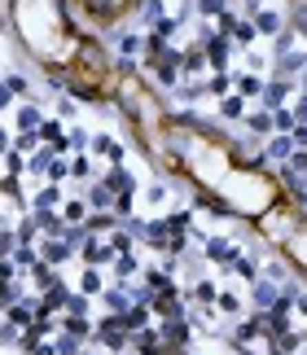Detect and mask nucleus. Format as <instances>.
Masks as SVG:
<instances>
[{
    "mask_svg": "<svg viewBox=\"0 0 307 355\" xmlns=\"http://www.w3.org/2000/svg\"><path fill=\"white\" fill-rule=\"evenodd\" d=\"M303 97H307V79H303Z\"/></svg>",
    "mask_w": 307,
    "mask_h": 355,
    "instance_id": "50",
    "label": "nucleus"
},
{
    "mask_svg": "<svg viewBox=\"0 0 307 355\" xmlns=\"http://www.w3.org/2000/svg\"><path fill=\"white\" fill-rule=\"evenodd\" d=\"M193 206L211 211V215H224V219H229V215H237V211H233L229 202H224V197H215V193H198V197H193Z\"/></svg>",
    "mask_w": 307,
    "mask_h": 355,
    "instance_id": "18",
    "label": "nucleus"
},
{
    "mask_svg": "<svg viewBox=\"0 0 307 355\" xmlns=\"http://www.w3.org/2000/svg\"><path fill=\"white\" fill-rule=\"evenodd\" d=\"M105 290H110V286L101 281V272H97V268H88L84 277H79V294H105Z\"/></svg>",
    "mask_w": 307,
    "mask_h": 355,
    "instance_id": "27",
    "label": "nucleus"
},
{
    "mask_svg": "<svg viewBox=\"0 0 307 355\" xmlns=\"http://www.w3.org/2000/svg\"><path fill=\"white\" fill-rule=\"evenodd\" d=\"M101 303H105V307H110V312H114V316H123V312H127V307H132V290H127V286H123V281H114V286H110V290H105V294H101Z\"/></svg>",
    "mask_w": 307,
    "mask_h": 355,
    "instance_id": "9",
    "label": "nucleus"
},
{
    "mask_svg": "<svg viewBox=\"0 0 307 355\" xmlns=\"http://www.w3.org/2000/svg\"><path fill=\"white\" fill-rule=\"evenodd\" d=\"M233 79H237V92H242V97H264V88H268L255 70H251V75H233Z\"/></svg>",
    "mask_w": 307,
    "mask_h": 355,
    "instance_id": "25",
    "label": "nucleus"
},
{
    "mask_svg": "<svg viewBox=\"0 0 307 355\" xmlns=\"http://www.w3.org/2000/svg\"><path fill=\"white\" fill-rule=\"evenodd\" d=\"M149 312L154 307H140V303H132L123 312V325H127V334H136V329H149Z\"/></svg>",
    "mask_w": 307,
    "mask_h": 355,
    "instance_id": "19",
    "label": "nucleus"
},
{
    "mask_svg": "<svg viewBox=\"0 0 307 355\" xmlns=\"http://www.w3.org/2000/svg\"><path fill=\"white\" fill-rule=\"evenodd\" d=\"M79 355H88V351H79Z\"/></svg>",
    "mask_w": 307,
    "mask_h": 355,
    "instance_id": "51",
    "label": "nucleus"
},
{
    "mask_svg": "<svg viewBox=\"0 0 307 355\" xmlns=\"http://www.w3.org/2000/svg\"><path fill=\"white\" fill-rule=\"evenodd\" d=\"M290 88H294V79H268V88H264V105L268 110H281L290 97Z\"/></svg>",
    "mask_w": 307,
    "mask_h": 355,
    "instance_id": "11",
    "label": "nucleus"
},
{
    "mask_svg": "<svg viewBox=\"0 0 307 355\" xmlns=\"http://www.w3.org/2000/svg\"><path fill=\"white\" fill-rule=\"evenodd\" d=\"M268 158H277V162H290L294 153H299V145H294V136L290 132H277V136H268Z\"/></svg>",
    "mask_w": 307,
    "mask_h": 355,
    "instance_id": "6",
    "label": "nucleus"
},
{
    "mask_svg": "<svg viewBox=\"0 0 307 355\" xmlns=\"http://www.w3.org/2000/svg\"><path fill=\"white\" fill-rule=\"evenodd\" d=\"M5 92H9V97H22V92H31V88H27V79H22V75H9L5 79Z\"/></svg>",
    "mask_w": 307,
    "mask_h": 355,
    "instance_id": "41",
    "label": "nucleus"
},
{
    "mask_svg": "<svg viewBox=\"0 0 307 355\" xmlns=\"http://www.w3.org/2000/svg\"><path fill=\"white\" fill-rule=\"evenodd\" d=\"M255 40H259V27H255V18H242V22H237V31H233V44H237V49H251Z\"/></svg>",
    "mask_w": 307,
    "mask_h": 355,
    "instance_id": "23",
    "label": "nucleus"
},
{
    "mask_svg": "<svg viewBox=\"0 0 307 355\" xmlns=\"http://www.w3.org/2000/svg\"><path fill=\"white\" fill-rule=\"evenodd\" d=\"M198 14L202 18H224L229 14V0H198Z\"/></svg>",
    "mask_w": 307,
    "mask_h": 355,
    "instance_id": "36",
    "label": "nucleus"
},
{
    "mask_svg": "<svg viewBox=\"0 0 307 355\" xmlns=\"http://www.w3.org/2000/svg\"><path fill=\"white\" fill-rule=\"evenodd\" d=\"M18 303H22V286L14 277V281H5V307H18Z\"/></svg>",
    "mask_w": 307,
    "mask_h": 355,
    "instance_id": "40",
    "label": "nucleus"
},
{
    "mask_svg": "<svg viewBox=\"0 0 307 355\" xmlns=\"http://www.w3.org/2000/svg\"><path fill=\"white\" fill-rule=\"evenodd\" d=\"M255 27H259V35H273V40H277V35L286 31V18H281V14H273V9H264V14L255 18Z\"/></svg>",
    "mask_w": 307,
    "mask_h": 355,
    "instance_id": "21",
    "label": "nucleus"
},
{
    "mask_svg": "<svg viewBox=\"0 0 307 355\" xmlns=\"http://www.w3.org/2000/svg\"><path fill=\"white\" fill-rule=\"evenodd\" d=\"M57 114H62V118H75V114H79V105L70 101V97H62V105H57Z\"/></svg>",
    "mask_w": 307,
    "mask_h": 355,
    "instance_id": "45",
    "label": "nucleus"
},
{
    "mask_svg": "<svg viewBox=\"0 0 307 355\" xmlns=\"http://www.w3.org/2000/svg\"><path fill=\"white\" fill-rule=\"evenodd\" d=\"M294 145H299V149H307V123H299V127H294Z\"/></svg>",
    "mask_w": 307,
    "mask_h": 355,
    "instance_id": "47",
    "label": "nucleus"
},
{
    "mask_svg": "<svg viewBox=\"0 0 307 355\" xmlns=\"http://www.w3.org/2000/svg\"><path fill=\"white\" fill-rule=\"evenodd\" d=\"M193 299L202 303V307H211V303H220V290H215V281H198V286H193Z\"/></svg>",
    "mask_w": 307,
    "mask_h": 355,
    "instance_id": "33",
    "label": "nucleus"
},
{
    "mask_svg": "<svg viewBox=\"0 0 307 355\" xmlns=\"http://www.w3.org/2000/svg\"><path fill=\"white\" fill-rule=\"evenodd\" d=\"M202 70H207V49L202 44L184 49V75H202Z\"/></svg>",
    "mask_w": 307,
    "mask_h": 355,
    "instance_id": "24",
    "label": "nucleus"
},
{
    "mask_svg": "<svg viewBox=\"0 0 307 355\" xmlns=\"http://www.w3.org/2000/svg\"><path fill=\"white\" fill-rule=\"evenodd\" d=\"M145 197H149V202H162V197H167V184H149Z\"/></svg>",
    "mask_w": 307,
    "mask_h": 355,
    "instance_id": "46",
    "label": "nucleus"
},
{
    "mask_svg": "<svg viewBox=\"0 0 307 355\" xmlns=\"http://www.w3.org/2000/svg\"><path fill=\"white\" fill-rule=\"evenodd\" d=\"M70 255H75V246H66L62 241V237H44V241H40V259H44V263H66V259Z\"/></svg>",
    "mask_w": 307,
    "mask_h": 355,
    "instance_id": "5",
    "label": "nucleus"
},
{
    "mask_svg": "<svg viewBox=\"0 0 307 355\" xmlns=\"http://www.w3.org/2000/svg\"><path fill=\"white\" fill-rule=\"evenodd\" d=\"M84 202H88L92 211H114V202H119V193H114V189L105 184V180H97V184L88 189V197H84Z\"/></svg>",
    "mask_w": 307,
    "mask_h": 355,
    "instance_id": "10",
    "label": "nucleus"
},
{
    "mask_svg": "<svg viewBox=\"0 0 307 355\" xmlns=\"http://www.w3.org/2000/svg\"><path fill=\"white\" fill-rule=\"evenodd\" d=\"M31 286L40 290V294H49V290L57 286V268H53V263H44V259H40V263L31 268Z\"/></svg>",
    "mask_w": 307,
    "mask_h": 355,
    "instance_id": "15",
    "label": "nucleus"
},
{
    "mask_svg": "<svg viewBox=\"0 0 307 355\" xmlns=\"http://www.w3.org/2000/svg\"><path fill=\"white\" fill-rule=\"evenodd\" d=\"M202 255L211 259V263H224V268H229L233 259L242 255V246H233L229 237H202Z\"/></svg>",
    "mask_w": 307,
    "mask_h": 355,
    "instance_id": "3",
    "label": "nucleus"
},
{
    "mask_svg": "<svg viewBox=\"0 0 307 355\" xmlns=\"http://www.w3.org/2000/svg\"><path fill=\"white\" fill-rule=\"evenodd\" d=\"M136 272H140V259L136 255H119V259H114V277H119V281H132Z\"/></svg>",
    "mask_w": 307,
    "mask_h": 355,
    "instance_id": "26",
    "label": "nucleus"
},
{
    "mask_svg": "<svg viewBox=\"0 0 307 355\" xmlns=\"http://www.w3.org/2000/svg\"><path fill=\"white\" fill-rule=\"evenodd\" d=\"M277 62V79H294L299 70L307 66V49H294V53H281V57H273Z\"/></svg>",
    "mask_w": 307,
    "mask_h": 355,
    "instance_id": "7",
    "label": "nucleus"
},
{
    "mask_svg": "<svg viewBox=\"0 0 307 355\" xmlns=\"http://www.w3.org/2000/svg\"><path fill=\"white\" fill-rule=\"evenodd\" d=\"M202 92H211L207 79H193V84H180V88H176V97H180V101H198Z\"/></svg>",
    "mask_w": 307,
    "mask_h": 355,
    "instance_id": "35",
    "label": "nucleus"
},
{
    "mask_svg": "<svg viewBox=\"0 0 307 355\" xmlns=\"http://www.w3.org/2000/svg\"><path fill=\"white\" fill-rule=\"evenodd\" d=\"M220 312L237 316V312H242V299H237V294H220Z\"/></svg>",
    "mask_w": 307,
    "mask_h": 355,
    "instance_id": "42",
    "label": "nucleus"
},
{
    "mask_svg": "<svg viewBox=\"0 0 307 355\" xmlns=\"http://www.w3.org/2000/svg\"><path fill=\"white\" fill-rule=\"evenodd\" d=\"M114 224H119V215H110V211H97V215H88V233L97 237V233H110Z\"/></svg>",
    "mask_w": 307,
    "mask_h": 355,
    "instance_id": "32",
    "label": "nucleus"
},
{
    "mask_svg": "<svg viewBox=\"0 0 307 355\" xmlns=\"http://www.w3.org/2000/svg\"><path fill=\"white\" fill-rule=\"evenodd\" d=\"M136 18H140V22H145V27L154 31L162 18H167V9H162V0H140V5H136Z\"/></svg>",
    "mask_w": 307,
    "mask_h": 355,
    "instance_id": "16",
    "label": "nucleus"
},
{
    "mask_svg": "<svg viewBox=\"0 0 307 355\" xmlns=\"http://www.w3.org/2000/svg\"><path fill=\"white\" fill-rule=\"evenodd\" d=\"M149 70H154V84L158 88H180V75H184V53L180 49H167L158 57V62H149Z\"/></svg>",
    "mask_w": 307,
    "mask_h": 355,
    "instance_id": "1",
    "label": "nucleus"
},
{
    "mask_svg": "<svg viewBox=\"0 0 307 355\" xmlns=\"http://www.w3.org/2000/svg\"><path fill=\"white\" fill-rule=\"evenodd\" d=\"M31 355H62V351H57V342H40V347H35Z\"/></svg>",
    "mask_w": 307,
    "mask_h": 355,
    "instance_id": "48",
    "label": "nucleus"
},
{
    "mask_svg": "<svg viewBox=\"0 0 307 355\" xmlns=\"http://www.w3.org/2000/svg\"><path fill=\"white\" fill-rule=\"evenodd\" d=\"M101 180H105V184H110V189H114V193H136V175H132V171H127V167H123V162H119V167H110V171H105V175H101Z\"/></svg>",
    "mask_w": 307,
    "mask_h": 355,
    "instance_id": "12",
    "label": "nucleus"
},
{
    "mask_svg": "<svg viewBox=\"0 0 307 355\" xmlns=\"http://www.w3.org/2000/svg\"><path fill=\"white\" fill-rule=\"evenodd\" d=\"M31 211H62V184H44L31 197Z\"/></svg>",
    "mask_w": 307,
    "mask_h": 355,
    "instance_id": "14",
    "label": "nucleus"
},
{
    "mask_svg": "<svg viewBox=\"0 0 307 355\" xmlns=\"http://www.w3.org/2000/svg\"><path fill=\"white\" fill-rule=\"evenodd\" d=\"M44 123H49V118H44V110L35 105V97H27V105L18 110V132H40Z\"/></svg>",
    "mask_w": 307,
    "mask_h": 355,
    "instance_id": "8",
    "label": "nucleus"
},
{
    "mask_svg": "<svg viewBox=\"0 0 307 355\" xmlns=\"http://www.w3.org/2000/svg\"><path fill=\"white\" fill-rule=\"evenodd\" d=\"M88 171H92V162L84 153H75V158H70V180H88Z\"/></svg>",
    "mask_w": 307,
    "mask_h": 355,
    "instance_id": "38",
    "label": "nucleus"
},
{
    "mask_svg": "<svg viewBox=\"0 0 307 355\" xmlns=\"http://www.w3.org/2000/svg\"><path fill=\"white\" fill-rule=\"evenodd\" d=\"M246 127H251L255 136H277V118H273V110H251V114H246Z\"/></svg>",
    "mask_w": 307,
    "mask_h": 355,
    "instance_id": "13",
    "label": "nucleus"
},
{
    "mask_svg": "<svg viewBox=\"0 0 307 355\" xmlns=\"http://www.w3.org/2000/svg\"><path fill=\"white\" fill-rule=\"evenodd\" d=\"M119 53H123V57H140V53H145V35H123V40H119Z\"/></svg>",
    "mask_w": 307,
    "mask_h": 355,
    "instance_id": "34",
    "label": "nucleus"
},
{
    "mask_svg": "<svg viewBox=\"0 0 307 355\" xmlns=\"http://www.w3.org/2000/svg\"><path fill=\"white\" fill-rule=\"evenodd\" d=\"M233 272H237V277L242 281H251V286H255V281H259V268H255V259L251 255H237V259H233V263H229Z\"/></svg>",
    "mask_w": 307,
    "mask_h": 355,
    "instance_id": "28",
    "label": "nucleus"
},
{
    "mask_svg": "<svg viewBox=\"0 0 307 355\" xmlns=\"http://www.w3.org/2000/svg\"><path fill=\"white\" fill-rule=\"evenodd\" d=\"M5 171H9V175H22V153H18V149L5 153Z\"/></svg>",
    "mask_w": 307,
    "mask_h": 355,
    "instance_id": "43",
    "label": "nucleus"
},
{
    "mask_svg": "<svg viewBox=\"0 0 307 355\" xmlns=\"http://www.w3.org/2000/svg\"><path fill=\"white\" fill-rule=\"evenodd\" d=\"M66 145H70V153H84V149H92V136L84 127H66Z\"/></svg>",
    "mask_w": 307,
    "mask_h": 355,
    "instance_id": "31",
    "label": "nucleus"
},
{
    "mask_svg": "<svg viewBox=\"0 0 307 355\" xmlns=\"http://www.w3.org/2000/svg\"><path fill=\"white\" fill-rule=\"evenodd\" d=\"M242 14L246 18H259V14H264V0H242Z\"/></svg>",
    "mask_w": 307,
    "mask_h": 355,
    "instance_id": "44",
    "label": "nucleus"
},
{
    "mask_svg": "<svg viewBox=\"0 0 307 355\" xmlns=\"http://www.w3.org/2000/svg\"><path fill=\"white\" fill-rule=\"evenodd\" d=\"M62 215H66V224H88V202L70 197V202H62Z\"/></svg>",
    "mask_w": 307,
    "mask_h": 355,
    "instance_id": "30",
    "label": "nucleus"
},
{
    "mask_svg": "<svg viewBox=\"0 0 307 355\" xmlns=\"http://www.w3.org/2000/svg\"><path fill=\"white\" fill-rule=\"evenodd\" d=\"M66 312H70V316H88V294H70V299H66Z\"/></svg>",
    "mask_w": 307,
    "mask_h": 355,
    "instance_id": "39",
    "label": "nucleus"
},
{
    "mask_svg": "<svg viewBox=\"0 0 307 355\" xmlns=\"http://www.w3.org/2000/svg\"><path fill=\"white\" fill-rule=\"evenodd\" d=\"M62 329L75 334V338H92V334H97V325H88V316H70V312H62Z\"/></svg>",
    "mask_w": 307,
    "mask_h": 355,
    "instance_id": "20",
    "label": "nucleus"
},
{
    "mask_svg": "<svg viewBox=\"0 0 307 355\" xmlns=\"http://www.w3.org/2000/svg\"><path fill=\"white\" fill-rule=\"evenodd\" d=\"M53 342H57V351H62V355H79V351H84V347H79V342H84V338H75V334H66V329H62V334H57Z\"/></svg>",
    "mask_w": 307,
    "mask_h": 355,
    "instance_id": "37",
    "label": "nucleus"
},
{
    "mask_svg": "<svg viewBox=\"0 0 307 355\" xmlns=\"http://www.w3.org/2000/svg\"><path fill=\"white\" fill-rule=\"evenodd\" d=\"M92 153H97V158H105L110 167H119V162H123V145H119L110 132H97V136H92Z\"/></svg>",
    "mask_w": 307,
    "mask_h": 355,
    "instance_id": "4",
    "label": "nucleus"
},
{
    "mask_svg": "<svg viewBox=\"0 0 307 355\" xmlns=\"http://www.w3.org/2000/svg\"><path fill=\"white\" fill-rule=\"evenodd\" d=\"M207 88H211V97H220V101H224L229 92H237V79H233L229 70H215V75L207 79Z\"/></svg>",
    "mask_w": 307,
    "mask_h": 355,
    "instance_id": "17",
    "label": "nucleus"
},
{
    "mask_svg": "<svg viewBox=\"0 0 307 355\" xmlns=\"http://www.w3.org/2000/svg\"><path fill=\"white\" fill-rule=\"evenodd\" d=\"M290 27L299 31V40H307V0H294L290 5Z\"/></svg>",
    "mask_w": 307,
    "mask_h": 355,
    "instance_id": "29",
    "label": "nucleus"
},
{
    "mask_svg": "<svg viewBox=\"0 0 307 355\" xmlns=\"http://www.w3.org/2000/svg\"><path fill=\"white\" fill-rule=\"evenodd\" d=\"M79 259H84L88 268H105V263H114V259H119V250H114L110 241H101V237H88V241L79 246Z\"/></svg>",
    "mask_w": 307,
    "mask_h": 355,
    "instance_id": "2",
    "label": "nucleus"
},
{
    "mask_svg": "<svg viewBox=\"0 0 307 355\" xmlns=\"http://www.w3.org/2000/svg\"><path fill=\"white\" fill-rule=\"evenodd\" d=\"M294 118H299V123H307V97L294 101Z\"/></svg>",
    "mask_w": 307,
    "mask_h": 355,
    "instance_id": "49",
    "label": "nucleus"
},
{
    "mask_svg": "<svg viewBox=\"0 0 307 355\" xmlns=\"http://www.w3.org/2000/svg\"><path fill=\"white\" fill-rule=\"evenodd\" d=\"M251 110H246V97L242 92H229V97L220 101V118H246Z\"/></svg>",
    "mask_w": 307,
    "mask_h": 355,
    "instance_id": "22",
    "label": "nucleus"
}]
</instances>
